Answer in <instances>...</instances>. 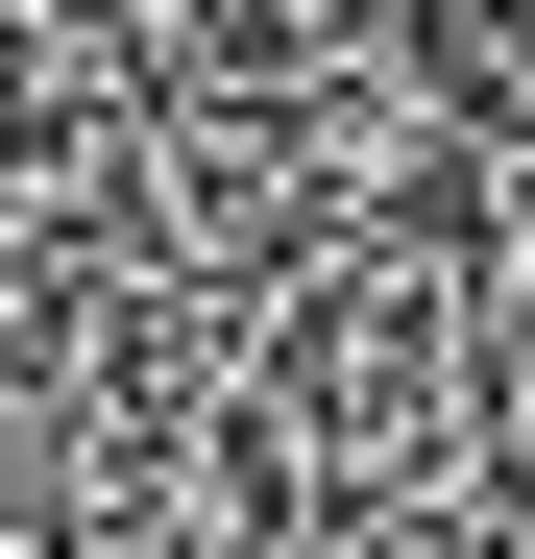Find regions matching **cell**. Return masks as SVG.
Instances as JSON below:
<instances>
[]
</instances>
